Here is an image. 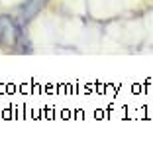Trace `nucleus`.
Returning a JSON list of instances; mask_svg holds the SVG:
<instances>
[{
    "label": "nucleus",
    "mask_w": 153,
    "mask_h": 146,
    "mask_svg": "<svg viewBox=\"0 0 153 146\" xmlns=\"http://www.w3.org/2000/svg\"><path fill=\"white\" fill-rule=\"evenodd\" d=\"M24 24L20 20L12 18L8 14H0V46L4 50H14L18 47V51H32V44L27 40V34L24 30Z\"/></svg>",
    "instance_id": "obj_1"
},
{
    "label": "nucleus",
    "mask_w": 153,
    "mask_h": 146,
    "mask_svg": "<svg viewBox=\"0 0 153 146\" xmlns=\"http://www.w3.org/2000/svg\"><path fill=\"white\" fill-rule=\"evenodd\" d=\"M47 4H49V0H26V2L20 6V18L18 20L24 26H27V24L33 22V20L43 12Z\"/></svg>",
    "instance_id": "obj_2"
}]
</instances>
